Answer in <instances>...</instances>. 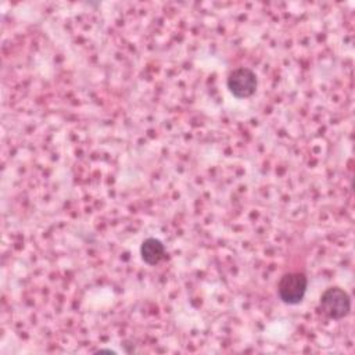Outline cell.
Segmentation results:
<instances>
[{
  "instance_id": "6da1fadb",
  "label": "cell",
  "mask_w": 355,
  "mask_h": 355,
  "mask_svg": "<svg viewBox=\"0 0 355 355\" xmlns=\"http://www.w3.org/2000/svg\"><path fill=\"white\" fill-rule=\"evenodd\" d=\"M319 309L322 313L333 320H341L351 312V298L345 290L333 286L326 288L319 300Z\"/></svg>"
},
{
  "instance_id": "7a4b0ae2",
  "label": "cell",
  "mask_w": 355,
  "mask_h": 355,
  "mask_svg": "<svg viewBox=\"0 0 355 355\" xmlns=\"http://www.w3.org/2000/svg\"><path fill=\"white\" fill-rule=\"evenodd\" d=\"M308 288V277L301 272L284 273L277 283V294L282 302L287 305L300 304Z\"/></svg>"
},
{
  "instance_id": "3957f363",
  "label": "cell",
  "mask_w": 355,
  "mask_h": 355,
  "mask_svg": "<svg viewBox=\"0 0 355 355\" xmlns=\"http://www.w3.org/2000/svg\"><path fill=\"white\" fill-rule=\"evenodd\" d=\"M226 86L236 98H247L255 93L258 78L252 69L240 67L227 75Z\"/></svg>"
},
{
  "instance_id": "277c9868",
  "label": "cell",
  "mask_w": 355,
  "mask_h": 355,
  "mask_svg": "<svg viewBox=\"0 0 355 355\" xmlns=\"http://www.w3.org/2000/svg\"><path fill=\"white\" fill-rule=\"evenodd\" d=\"M140 255L147 265H158L165 258V245L161 240L148 237L140 244Z\"/></svg>"
}]
</instances>
